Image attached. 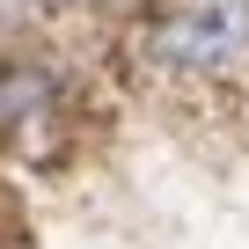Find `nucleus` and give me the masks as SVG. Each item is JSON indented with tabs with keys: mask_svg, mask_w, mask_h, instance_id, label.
<instances>
[{
	"mask_svg": "<svg viewBox=\"0 0 249 249\" xmlns=\"http://www.w3.org/2000/svg\"><path fill=\"white\" fill-rule=\"evenodd\" d=\"M140 59L176 81H220L249 66V0H161L140 22Z\"/></svg>",
	"mask_w": 249,
	"mask_h": 249,
	"instance_id": "1",
	"label": "nucleus"
},
{
	"mask_svg": "<svg viewBox=\"0 0 249 249\" xmlns=\"http://www.w3.org/2000/svg\"><path fill=\"white\" fill-rule=\"evenodd\" d=\"M0 249H30L22 242V213H8V198H0Z\"/></svg>",
	"mask_w": 249,
	"mask_h": 249,
	"instance_id": "2",
	"label": "nucleus"
}]
</instances>
